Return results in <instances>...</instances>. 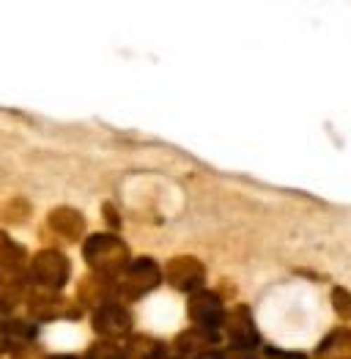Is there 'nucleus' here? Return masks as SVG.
Instances as JSON below:
<instances>
[{
	"label": "nucleus",
	"mask_w": 351,
	"mask_h": 359,
	"mask_svg": "<svg viewBox=\"0 0 351 359\" xmlns=\"http://www.w3.org/2000/svg\"><path fill=\"white\" fill-rule=\"evenodd\" d=\"M190 310H192V318L204 327H217L223 321V304L214 294L198 291V297H192L190 302Z\"/></svg>",
	"instance_id": "1"
},
{
	"label": "nucleus",
	"mask_w": 351,
	"mask_h": 359,
	"mask_svg": "<svg viewBox=\"0 0 351 359\" xmlns=\"http://www.w3.org/2000/svg\"><path fill=\"white\" fill-rule=\"evenodd\" d=\"M132 274L138 277V283H135V294H143V291H148L151 285H157V280H159L157 266H154L151 261H138L135 269H132Z\"/></svg>",
	"instance_id": "2"
}]
</instances>
